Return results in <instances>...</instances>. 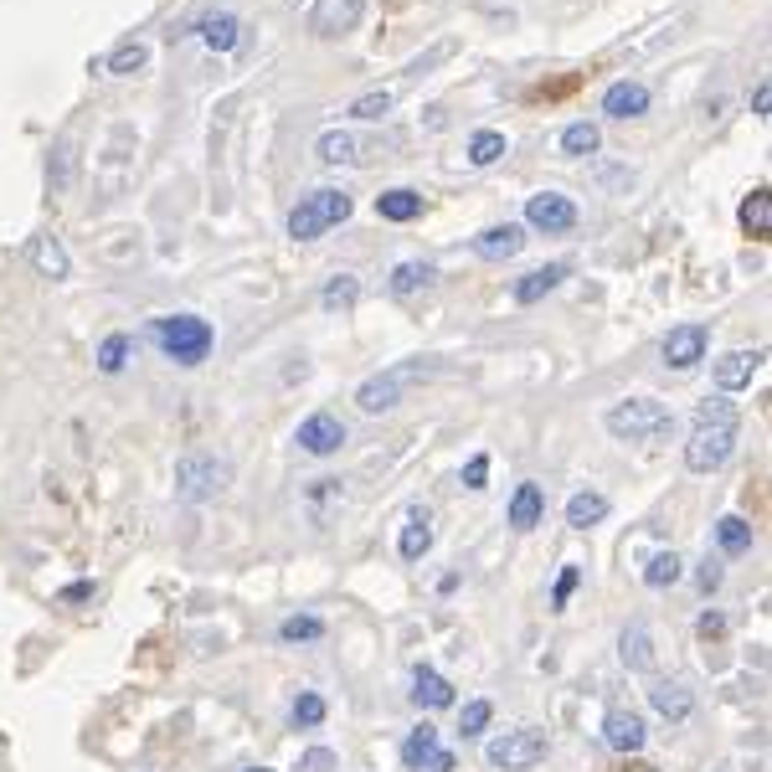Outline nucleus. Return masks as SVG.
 I'll return each mask as SVG.
<instances>
[{"mask_svg":"<svg viewBox=\"0 0 772 772\" xmlns=\"http://www.w3.org/2000/svg\"><path fill=\"white\" fill-rule=\"evenodd\" d=\"M737 438H741L737 407L726 402V397H711V402H701V407H695L690 443H685V469L690 474H716L726 458L737 454Z\"/></svg>","mask_w":772,"mask_h":772,"instance_id":"obj_1","label":"nucleus"},{"mask_svg":"<svg viewBox=\"0 0 772 772\" xmlns=\"http://www.w3.org/2000/svg\"><path fill=\"white\" fill-rule=\"evenodd\" d=\"M150 340L160 345L166 361H175V366H202L206 355H212V345H217V330H212L202 315H155Z\"/></svg>","mask_w":772,"mask_h":772,"instance_id":"obj_2","label":"nucleus"},{"mask_svg":"<svg viewBox=\"0 0 772 772\" xmlns=\"http://www.w3.org/2000/svg\"><path fill=\"white\" fill-rule=\"evenodd\" d=\"M603 428L618 443H649V438L674 433V412L655 397H628V402H613L603 412Z\"/></svg>","mask_w":772,"mask_h":772,"instance_id":"obj_3","label":"nucleus"},{"mask_svg":"<svg viewBox=\"0 0 772 772\" xmlns=\"http://www.w3.org/2000/svg\"><path fill=\"white\" fill-rule=\"evenodd\" d=\"M351 212H355L351 191H340V185H319V191H309V196L288 212V237H294V242H315L319 232L340 227Z\"/></svg>","mask_w":772,"mask_h":772,"instance_id":"obj_4","label":"nucleus"},{"mask_svg":"<svg viewBox=\"0 0 772 772\" xmlns=\"http://www.w3.org/2000/svg\"><path fill=\"white\" fill-rule=\"evenodd\" d=\"M227 485H232V464L217 454H185L181 464H175V495H181L185 504L217 500Z\"/></svg>","mask_w":772,"mask_h":772,"instance_id":"obj_5","label":"nucleus"},{"mask_svg":"<svg viewBox=\"0 0 772 772\" xmlns=\"http://www.w3.org/2000/svg\"><path fill=\"white\" fill-rule=\"evenodd\" d=\"M546 731H536V726H521V731H504V737H495L485 747V762L489 768H504V772H525L536 768L541 757H546Z\"/></svg>","mask_w":772,"mask_h":772,"instance_id":"obj_6","label":"nucleus"},{"mask_svg":"<svg viewBox=\"0 0 772 772\" xmlns=\"http://www.w3.org/2000/svg\"><path fill=\"white\" fill-rule=\"evenodd\" d=\"M412 376H422V366H391V371H382V376H366V382L355 386V407L361 412H391V407L402 402V391H407V382Z\"/></svg>","mask_w":772,"mask_h":772,"instance_id":"obj_7","label":"nucleus"},{"mask_svg":"<svg viewBox=\"0 0 772 772\" xmlns=\"http://www.w3.org/2000/svg\"><path fill=\"white\" fill-rule=\"evenodd\" d=\"M525 227H536L546 237L571 232L577 227V202L561 196V191H536V196H525Z\"/></svg>","mask_w":772,"mask_h":772,"instance_id":"obj_8","label":"nucleus"},{"mask_svg":"<svg viewBox=\"0 0 772 772\" xmlns=\"http://www.w3.org/2000/svg\"><path fill=\"white\" fill-rule=\"evenodd\" d=\"M402 768H412V772H454L458 762H454V752L438 741L433 726L422 722V726H412L407 741H402Z\"/></svg>","mask_w":772,"mask_h":772,"instance_id":"obj_9","label":"nucleus"},{"mask_svg":"<svg viewBox=\"0 0 772 772\" xmlns=\"http://www.w3.org/2000/svg\"><path fill=\"white\" fill-rule=\"evenodd\" d=\"M705 351H711V330H705V325H674L670 336H665V345H659V355H665L670 371L701 366Z\"/></svg>","mask_w":772,"mask_h":772,"instance_id":"obj_10","label":"nucleus"},{"mask_svg":"<svg viewBox=\"0 0 772 772\" xmlns=\"http://www.w3.org/2000/svg\"><path fill=\"white\" fill-rule=\"evenodd\" d=\"M294 443H299L304 454L330 458V454H340V449H345V422H340L336 412H309V418L299 422Z\"/></svg>","mask_w":772,"mask_h":772,"instance_id":"obj_11","label":"nucleus"},{"mask_svg":"<svg viewBox=\"0 0 772 772\" xmlns=\"http://www.w3.org/2000/svg\"><path fill=\"white\" fill-rule=\"evenodd\" d=\"M366 16V0H315V11H309V32L325 36V42H336V36L355 32Z\"/></svg>","mask_w":772,"mask_h":772,"instance_id":"obj_12","label":"nucleus"},{"mask_svg":"<svg viewBox=\"0 0 772 772\" xmlns=\"http://www.w3.org/2000/svg\"><path fill=\"white\" fill-rule=\"evenodd\" d=\"M603 741L613 747V752L623 757H634L644 741H649V726H644V716L638 711H628V705H613L603 716Z\"/></svg>","mask_w":772,"mask_h":772,"instance_id":"obj_13","label":"nucleus"},{"mask_svg":"<svg viewBox=\"0 0 772 772\" xmlns=\"http://www.w3.org/2000/svg\"><path fill=\"white\" fill-rule=\"evenodd\" d=\"M567 273H571V263H546V269L521 273V279L510 284V299H515V304H541L546 294H556V288L567 284Z\"/></svg>","mask_w":772,"mask_h":772,"instance_id":"obj_14","label":"nucleus"},{"mask_svg":"<svg viewBox=\"0 0 772 772\" xmlns=\"http://www.w3.org/2000/svg\"><path fill=\"white\" fill-rule=\"evenodd\" d=\"M521 248H525L521 222H500V227H485V232L474 237V252H479L485 263H504V258H515Z\"/></svg>","mask_w":772,"mask_h":772,"instance_id":"obj_15","label":"nucleus"},{"mask_svg":"<svg viewBox=\"0 0 772 772\" xmlns=\"http://www.w3.org/2000/svg\"><path fill=\"white\" fill-rule=\"evenodd\" d=\"M649 103H655L649 88L634 83V78H618V83H608V93H603V114L608 118H644Z\"/></svg>","mask_w":772,"mask_h":772,"instance_id":"obj_16","label":"nucleus"},{"mask_svg":"<svg viewBox=\"0 0 772 772\" xmlns=\"http://www.w3.org/2000/svg\"><path fill=\"white\" fill-rule=\"evenodd\" d=\"M504 521L515 525V531H536L541 521H546V489L541 485H515V495H510V510H504Z\"/></svg>","mask_w":772,"mask_h":772,"instance_id":"obj_17","label":"nucleus"},{"mask_svg":"<svg viewBox=\"0 0 772 772\" xmlns=\"http://www.w3.org/2000/svg\"><path fill=\"white\" fill-rule=\"evenodd\" d=\"M757 366H762V351H726L716 361V386L722 391H741V386H752Z\"/></svg>","mask_w":772,"mask_h":772,"instance_id":"obj_18","label":"nucleus"},{"mask_svg":"<svg viewBox=\"0 0 772 772\" xmlns=\"http://www.w3.org/2000/svg\"><path fill=\"white\" fill-rule=\"evenodd\" d=\"M649 705H655L665 722H685L690 711H695V701H690V690L680 680H655L649 685Z\"/></svg>","mask_w":772,"mask_h":772,"instance_id":"obj_19","label":"nucleus"},{"mask_svg":"<svg viewBox=\"0 0 772 772\" xmlns=\"http://www.w3.org/2000/svg\"><path fill=\"white\" fill-rule=\"evenodd\" d=\"M26 258H32V269L42 273V279H68V273H72L68 248H63L57 237H32V248H26Z\"/></svg>","mask_w":772,"mask_h":772,"instance_id":"obj_20","label":"nucleus"},{"mask_svg":"<svg viewBox=\"0 0 772 772\" xmlns=\"http://www.w3.org/2000/svg\"><path fill=\"white\" fill-rule=\"evenodd\" d=\"M196 36H202L212 52H232L237 42H242V21H237L232 11H217V16H202V21H196Z\"/></svg>","mask_w":772,"mask_h":772,"instance_id":"obj_21","label":"nucleus"},{"mask_svg":"<svg viewBox=\"0 0 772 772\" xmlns=\"http://www.w3.org/2000/svg\"><path fill=\"white\" fill-rule=\"evenodd\" d=\"M397 552H402V561H422V556L433 552V521H428V510L407 515L402 536H397Z\"/></svg>","mask_w":772,"mask_h":772,"instance_id":"obj_22","label":"nucleus"},{"mask_svg":"<svg viewBox=\"0 0 772 772\" xmlns=\"http://www.w3.org/2000/svg\"><path fill=\"white\" fill-rule=\"evenodd\" d=\"M623 665H628V670L634 674H649L655 670V638H649V628H644V623H628V628H623Z\"/></svg>","mask_w":772,"mask_h":772,"instance_id":"obj_23","label":"nucleus"},{"mask_svg":"<svg viewBox=\"0 0 772 772\" xmlns=\"http://www.w3.org/2000/svg\"><path fill=\"white\" fill-rule=\"evenodd\" d=\"M412 701L428 705V711H443V705H454V685H449L438 670L418 665V670H412Z\"/></svg>","mask_w":772,"mask_h":772,"instance_id":"obj_24","label":"nucleus"},{"mask_svg":"<svg viewBox=\"0 0 772 772\" xmlns=\"http://www.w3.org/2000/svg\"><path fill=\"white\" fill-rule=\"evenodd\" d=\"M376 217H382V222H418L422 217V196L412 191V185L382 191V196H376Z\"/></svg>","mask_w":772,"mask_h":772,"instance_id":"obj_25","label":"nucleus"},{"mask_svg":"<svg viewBox=\"0 0 772 772\" xmlns=\"http://www.w3.org/2000/svg\"><path fill=\"white\" fill-rule=\"evenodd\" d=\"M603 150V129L592 124V118H577V124H567L561 129V155L567 160H588V155Z\"/></svg>","mask_w":772,"mask_h":772,"instance_id":"obj_26","label":"nucleus"},{"mask_svg":"<svg viewBox=\"0 0 772 772\" xmlns=\"http://www.w3.org/2000/svg\"><path fill=\"white\" fill-rule=\"evenodd\" d=\"M315 155L325 166H355V160H361V145H355L351 129H325V135L315 139Z\"/></svg>","mask_w":772,"mask_h":772,"instance_id":"obj_27","label":"nucleus"},{"mask_svg":"<svg viewBox=\"0 0 772 772\" xmlns=\"http://www.w3.org/2000/svg\"><path fill=\"white\" fill-rule=\"evenodd\" d=\"M737 222H741V232H747V237H768L772 232V196H768V185H757L752 196L741 202Z\"/></svg>","mask_w":772,"mask_h":772,"instance_id":"obj_28","label":"nucleus"},{"mask_svg":"<svg viewBox=\"0 0 772 772\" xmlns=\"http://www.w3.org/2000/svg\"><path fill=\"white\" fill-rule=\"evenodd\" d=\"M438 279V269L433 263H422V258H407V263H397V269H391V294H397V299H407V294H418V288H428Z\"/></svg>","mask_w":772,"mask_h":772,"instance_id":"obj_29","label":"nucleus"},{"mask_svg":"<svg viewBox=\"0 0 772 772\" xmlns=\"http://www.w3.org/2000/svg\"><path fill=\"white\" fill-rule=\"evenodd\" d=\"M608 515V500L598 495V489H582V495H571L567 500V525L571 531H588V525H598Z\"/></svg>","mask_w":772,"mask_h":772,"instance_id":"obj_30","label":"nucleus"},{"mask_svg":"<svg viewBox=\"0 0 772 772\" xmlns=\"http://www.w3.org/2000/svg\"><path fill=\"white\" fill-rule=\"evenodd\" d=\"M504 150H510V139L500 135V129H474L469 135V166H495V160H504Z\"/></svg>","mask_w":772,"mask_h":772,"instance_id":"obj_31","label":"nucleus"},{"mask_svg":"<svg viewBox=\"0 0 772 772\" xmlns=\"http://www.w3.org/2000/svg\"><path fill=\"white\" fill-rule=\"evenodd\" d=\"M716 546H722L726 556L752 552V525L741 521V515H722V521H716Z\"/></svg>","mask_w":772,"mask_h":772,"instance_id":"obj_32","label":"nucleus"},{"mask_svg":"<svg viewBox=\"0 0 772 772\" xmlns=\"http://www.w3.org/2000/svg\"><path fill=\"white\" fill-rule=\"evenodd\" d=\"M355 299H361V279H355V273H336L330 284L319 288V304H325L330 315H336V309H351Z\"/></svg>","mask_w":772,"mask_h":772,"instance_id":"obj_33","label":"nucleus"},{"mask_svg":"<svg viewBox=\"0 0 772 772\" xmlns=\"http://www.w3.org/2000/svg\"><path fill=\"white\" fill-rule=\"evenodd\" d=\"M145 63H150V47H145V42H118V47L109 52V72H114V78H135Z\"/></svg>","mask_w":772,"mask_h":772,"instance_id":"obj_34","label":"nucleus"},{"mask_svg":"<svg viewBox=\"0 0 772 772\" xmlns=\"http://www.w3.org/2000/svg\"><path fill=\"white\" fill-rule=\"evenodd\" d=\"M325 695H315V690H299V701L288 705V722H294V731H315L319 722H325Z\"/></svg>","mask_w":772,"mask_h":772,"instance_id":"obj_35","label":"nucleus"},{"mask_svg":"<svg viewBox=\"0 0 772 772\" xmlns=\"http://www.w3.org/2000/svg\"><path fill=\"white\" fill-rule=\"evenodd\" d=\"M129 351H135V340L124 336V330H114V336L99 345V371H103V376H118L124 361H129Z\"/></svg>","mask_w":772,"mask_h":772,"instance_id":"obj_36","label":"nucleus"},{"mask_svg":"<svg viewBox=\"0 0 772 772\" xmlns=\"http://www.w3.org/2000/svg\"><path fill=\"white\" fill-rule=\"evenodd\" d=\"M680 577H685V561H680L674 552H659L655 561L644 567V582H649V588H674Z\"/></svg>","mask_w":772,"mask_h":772,"instance_id":"obj_37","label":"nucleus"},{"mask_svg":"<svg viewBox=\"0 0 772 772\" xmlns=\"http://www.w3.org/2000/svg\"><path fill=\"white\" fill-rule=\"evenodd\" d=\"M279 638H284V644H315V638H325V618H315V613L284 618L279 623Z\"/></svg>","mask_w":772,"mask_h":772,"instance_id":"obj_38","label":"nucleus"},{"mask_svg":"<svg viewBox=\"0 0 772 772\" xmlns=\"http://www.w3.org/2000/svg\"><path fill=\"white\" fill-rule=\"evenodd\" d=\"M386 114H391V88H371V93H361L351 103V118H366V124H376Z\"/></svg>","mask_w":772,"mask_h":772,"instance_id":"obj_39","label":"nucleus"},{"mask_svg":"<svg viewBox=\"0 0 772 772\" xmlns=\"http://www.w3.org/2000/svg\"><path fill=\"white\" fill-rule=\"evenodd\" d=\"M489 722H495V705L489 701H469L458 711V731H464V737H485Z\"/></svg>","mask_w":772,"mask_h":772,"instance_id":"obj_40","label":"nucleus"},{"mask_svg":"<svg viewBox=\"0 0 772 772\" xmlns=\"http://www.w3.org/2000/svg\"><path fill=\"white\" fill-rule=\"evenodd\" d=\"M47 181H52V191H68V181H72V150H68V145H57V150H52Z\"/></svg>","mask_w":772,"mask_h":772,"instance_id":"obj_41","label":"nucleus"},{"mask_svg":"<svg viewBox=\"0 0 772 772\" xmlns=\"http://www.w3.org/2000/svg\"><path fill=\"white\" fill-rule=\"evenodd\" d=\"M577 582H582V567H561V577H556V588H552V608H567Z\"/></svg>","mask_w":772,"mask_h":772,"instance_id":"obj_42","label":"nucleus"},{"mask_svg":"<svg viewBox=\"0 0 772 772\" xmlns=\"http://www.w3.org/2000/svg\"><path fill=\"white\" fill-rule=\"evenodd\" d=\"M336 768H340V757L330 747H315V752L299 757V772H336Z\"/></svg>","mask_w":772,"mask_h":772,"instance_id":"obj_43","label":"nucleus"},{"mask_svg":"<svg viewBox=\"0 0 772 772\" xmlns=\"http://www.w3.org/2000/svg\"><path fill=\"white\" fill-rule=\"evenodd\" d=\"M330 500H340V479H315V489H309V510H325Z\"/></svg>","mask_w":772,"mask_h":772,"instance_id":"obj_44","label":"nucleus"},{"mask_svg":"<svg viewBox=\"0 0 772 772\" xmlns=\"http://www.w3.org/2000/svg\"><path fill=\"white\" fill-rule=\"evenodd\" d=\"M485 479H489V454H474L464 464V489H485Z\"/></svg>","mask_w":772,"mask_h":772,"instance_id":"obj_45","label":"nucleus"},{"mask_svg":"<svg viewBox=\"0 0 772 772\" xmlns=\"http://www.w3.org/2000/svg\"><path fill=\"white\" fill-rule=\"evenodd\" d=\"M695 634H701L705 644H711V638H722V634H726V618H722V613H711V608H705L701 618H695Z\"/></svg>","mask_w":772,"mask_h":772,"instance_id":"obj_46","label":"nucleus"},{"mask_svg":"<svg viewBox=\"0 0 772 772\" xmlns=\"http://www.w3.org/2000/svg\"><path fill=\"white\" fill-rule=\"evenodd\" d=\"M443 57H454V47H449V42H438L433 52H422L418 63H407V72H428V68H438V63H443Z\"/></svg>","mask_w":772,"mask_h":772,"instance_id":"obj_47","label":"nucleus"},{"mask_svg":"<svg viewBox=\"0 0 772 772\" xmlns=\"http://www.w3.org/2000/svg\"><path fill=\"white\" fill-rule=\"evenodd\" d=\"M93 598V582H72V588L57 592V603H88Z\"/></svg>","mask_w":772,"mask_h":772,"instance_id":"obj_48","label":"nucleus"},{"mask_svg":"<svg viewBox=\"0 0 772 772\" xmlns=\"http://www.w3.org/2000/svg\"><path fill=\"white\" fill-rule=\"evenodd\" d=\"M695 582H701V592H716V588H722V567H716V561H705Z\"/></svg>","mask_w":772,"mask_h":772,"instance_id":"obj_49","label":"nucleus"},{"mask_svg":"<svg viewBox=\"0 0 772 772\" xmlns=\"http://www.w3.org/2000/svg\"><path fill=\"white\" fill-rule=\"evenodd\" d=\"M768 103H772V83H757V93H752V114H768Z\"/></svg>","mask_w":772,"mask_h":772,"instance_id":"obj_50","label":"nucleus"},{"mask_svg":"<svg viewBox=\"0 0 772 772\" xmlns=\"http://www.w3.org/2000/svg\"><path fill=\"white\" fill-rule=\"evenodd\" d=\"M618 772H659V768H649V762H638V757H628Z\"/></svg>","mask_w":772,"mask_h":772,"instance_id":"obj_51","label":"nucleus"},{"mask_svg":"<svg viewBox=\"0 0 772 772\" xmlns=\"http://www.w3.org/2000/svg\"><path fill=\"white\" fill-rule=\"evenodd\" d=\"M248 772H269V768H248Z\"/></svg>","mask_w":772,"mask_h":772,"instance_id":"obj_52","label":"nucleus"}]
</instances>
